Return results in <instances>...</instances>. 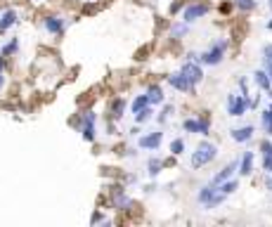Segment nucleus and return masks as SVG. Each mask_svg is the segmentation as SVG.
Returning <instances> with one entry per match:
<instances>
[{
    "mask_svg": "<svg viewBox=\"0 0 272 227\" xmlns=\"http://www.w3.org/2000/svg\"><path fill=\"white\" fill-rule=\"evenodd\" d=\"M83 2H97V0H83Z\"/></svg>",
    "mask_w": 272,
    "mask_h": 227,
    "instance_id": "nucleus-44",
    "label": "nucleus"
},
{
    "mask_svg": "<svg viewBox=\"0 0 272 227\" xmlns=\"http://www.w3.org/2000/svg\"><path fill=\"white\" fill-rule=\"evenodd\" d=\"M265 190L272 192V173H268V175H265Z\"/></svg>",
    "mask_w": 272,
    "mask_h": 227,
    "instance_id": "nucleus-37",
    "label": "nucleus"
},
{
    "mask_svg": "<svg viewBox=\"0 0 272 227\" xmlns=\"http://www.w3.org/2000/svg\"><path fill=\"white\" fill-rule=\"evenodd\" d=\"M19 52V38H9L5 45H0V55L2 57H12Z\"/></svg>",
    "mask_w": 272,
    "mask_h": 227,
    "instance_id": "nucleus-22",
    "label": "nucleus"
},
{
    "mask_svg": "<svg viewBox=\"0 0 272 227\" xmlns=\"http://www.w3.org/2000/svg\"><path fill=\"white\" fill-rule=\"evenodd\" d=\"M166 81H168V85H171L173 90H178V92H194V88H192V83L182 76L180 71H175V73H168L166 76Z\"/></svg>",
    "mask_w": 272,
    "mask_h": 227,
    "instance_id": "nucleus-13",
    "label": "nucleus"
},
{
    "mask_svg": "<svg viewBox=\"0 0 272 227\" xmlns=\"http://www.w3.org/2000/svg\"><path fill=\"white\" fill-rule=\"evenodd\" d=\"M268 95H270V100H272V88H270V90H268Z\"/></svg>",
    "mask_w": 272,
    "mask_h": 227,
    "instance_id": "nucleus-45",
    "label": "nucleus"
},
{
    "mask_svg": "<svg viewBox=\"0 0 272 227\" xmlns=\"http://www.w3.org/2000/svg\"><path fill=\"white\" fill-rule=\"evenodd\" d=\"M209 12H211L209 2H204V0H192V2H187V5L182 7V21L194 24V21H199V19L206 17Z\"/></svg>",
    "mask_w": 272,
    "mask_h": 227,
    "instance_id": "nucleus-6",
    "label": "nucleus"
},
{
    "mask_svg": "<svg viewBox=\"0 0 272 227\" xmlns=\"http://www.w3.org/2000/svg\"><path fill=\"white\" fill-rule=\"evenodd\" d=\"M190 33V24L187 21H175L171 26V38L173 40H182V38Z\"/></svg>",
    "mask_w": 272,
    "mask_h": 227,
    "instance_id": "nucleus-21",
    "label": "nucleus"
},
{
    "mask_svg": "<svg viewBox=\"0 0 272 227\" xmlns=\"http://www.w3.org/2000/svg\"><path fill=\"white\" fill-rule=\"evenodd\" d=\"M232 5L239 12H251V9H256V0H232Z\"/></svg>",
    "mask_w": 272,
    "mask_h": 227,
    "instance_id": "nucleus-28",
    "label": "nucleus"
},
{
    "mask_svg": "<svg viewBox=\"0 0 272 227\" xmlns=\"http://www.w3.org/2000/svg\"><path fill=\"white\" fill-rule=\"evenodd\" d=\"M254 83L258 85V90H263V92H268L272 88V81H270V76H268L265 69H256L254 71Z\"/></svg>",
    "mask_w": 272,
    "mask_h": 227,
    "instance_id": "nucleus-20",
    "label": "nucleus"
},
{
    "mask_svg": "<svg viewBox=\"0 0 272 227\" xmlns=\"http://www.w3.org/2000/svg\"><path fill=\"white\" fill-rule=\"evenodd\" d=\"M254 133H256L254 126H242V128L230 130V137L235 140L237 145H246V142H251V140H254Z\"/></svg>",
    "mask_w": 272,
    "mask_h": 227,
    "instance_id": "nucleus-16",
    "label": "nucleus"
},
{
    "mask_svg": "<svg viewBox=\"0 0 272 227\" xmlns=\"http://www.w3.org/2000/svg\"><path fill=\"white\" fill-rule=\"evenodd\" d=\"M258 149H261V156L263 159H272V140H261V145H258Z\"/></svg>",
    "mask_w": 272,
    "mask_h": 227,
    "instance_id": "nucleus-29",
    "label": "nucleus"
},
{
    "mask_svg": "<svg viewBox=\"0 0 272 227\" xmlns=\"http://www.w3.org/2000/svg\"><path fill=\"white\" fill-rule=\"evenodd\" d=\"M182 130L192 133V135H201L206 137L211 135V118L209 116H190L182 121Z\"/></svg>",
    "mask_w": 272,
    "mask_h": 227,
    "instance_id": "nucleus-8",
    "label": "nucleus"
},
{
    "mask_svg": "<svg viewBox=\"0 0 272 227\" xmlns=\"http://www.w3.org/2000/svg\"><path fill=\"white\" fill-rule=\"evenodd\" d=\"M163 142V130H152V133H145V135L137 137V147L142 152H156Z\"/></svg>",
    "mask_w": 272,
    "mask_h": 227,
    "instance_id": "nucleus-10",
    "label": "nucleus"
},
{
    "mask_svg": "<svg viewBox=\"0 0 272 227\" xmlns=\"http://www.w3.org/2000/svg\"><path fill=\"white\" fill-rule=\"evenodd\" d=\"M225 199H227V194H223V192L218 190V185H213V182L199 187V192H197V204H199L201 209H206V211L223 206Z\"/></svg>",
    "mask_w": 272,
    "mask_h": 227,
    "instance_id": "nucleus-3",
    "label": "nucleus"
},
{
    "mask_svg": "<svg viewBox=\"0 0 272 227\" xmlns=\"http://www.w3.org/2000/svg\"><path fill=\"white\" fill-rule=\"evenodd\" d=\"M218 190L223 192V194H227V197H230V194H235V192L239 190V182H237L235 178H230V180L220 182V185H218Z\"/></svg>",
    "mask_w": 272,
    "mask_h": 227,
    "instance_id": "nucleus-25",
    "label": "nucleus"
},
{
    "mask_svg": "<svg viewBox=\"0 0 272 227\" xmlns=\"http://www.w3.org/2000/svg\"><path fill=\"white\" fill-rule=\"evenodd\" d=\"M43 28L50 36H62L66 31V17H62V14H45L43 17Z\"/></svg>",
    "mask_w": 272,
    "mask_h": 227,
    "instance_id": "nucleus-11",
    "label": "nucleus"
},
{
    "mask_svg": "<svg viewBox=\"0 0 272 227\" xmlns=\"http://www.w3.org/2000/svg\"><path fill=\"white\" fill-rule=\"evenodd\" d=\"M168 149H171L173 156H182L185 154V149H187V145H185L182 137H175V140H171V147H168Z\"/></svg>",
    "mask_w": 272,
    "mask_h": 227,
    "instance_id": "nucleus-26",
    "label": "nucleus"
},
{
    "mask_svg": "<svg viewBox=\"0 0 272 227\" xmlns=\"http://www.w3.org/2000/svg\"><path fill=\"white\" fill-rule=\"evenodd\" d=\"M239 90H242V95L249 97V81L246 78H239Z\"/></svg>",
    "mask_w": 272,
    "mask_h": 227,
    "instance_id": "nucleus-32",
    "label": "nucleus"
},
{
    "mask_svg": "<svg viewBox=\"0 0 272 227\" xmlns=\"http://www.w3.org/2000/svg\"><path fill=\"white\" fill-rule=\"evenodd\" d=\"M263 130H265V133H268V137H272V121H270V123H268V126L263 128Z\"/></svg>",
    "mask_w": 272,
    "mask_h": 227,
    "instance_id": "nucleus-39",
    "label": "nucleus"
},
{
    "mask_svg": "<svg viewBox=\"0 0 272 227\" xmlns=\"http://www.w3.org/2000/svg\"><path fill=\"white\" fill-rule=\"evenodd\" d=\"M104 220H107V218L102 216V211H95V213L90 216V225H102Z\"/></svg>",
    "mask_w": 272,
    "mask_h": 227,
    "instance_id": "nucleus-30",
    "label": "nucleus"
},
{
    "mask_svg": "<svg viewBox=\"0 0 272 227\" xmlns=\"http://www.w3.org/2000/svg\"><path fill=\"white\" fill-rule=\"evenodd\" d=\"M76 128L81 130V135L85 142H95V140H97V114H95V109H83L81 114H78Z\"/></svg>",
    "mask_w": 272,
    "mask_h": 227,
    "instance_id": "nucleus-5",
    "label": "nucleus"
},
{
    "mask_svg": "<svg viewBox=\"0 0 272 227\" xmlns=\"http://www.w3.org/2000/svg\"><path fill=\"white\" fill-rule=\"evenodd\" d=\"M237 168H239V159L237 161H230L227 166H223L220 171L211 178V182L213 185H220V182H225V180H230V178H235V173H237Z\"/></svg>",
    "mask_w": 272,
    "mask_h": 227,
    "instance_id": "nucleus-15",
    "label": "nucleus"
},
{
    "mask_svg": "<svg viewBox=\"0 0 272 227\" xmlns=\"http://www.w3.org/2000/svg\"><path fill=\"white\" fill-rule=\"evenodd\" d=\"M265 28H268V31H272V19L268 21V24H265Z\"/></svg>",
    "mask_w": 272,
    "mask_h": 227,
    "instance_id": "nucleus-41",
    "label": "nucleus"
},
{
    "mask_svg": "<svg viewBox=\"0 0 272 227\" xmlns=\"http://www.w3.org/2000/svg\"><path fill=\"white\" fill-rule=\"evenodd\" d=\"M218 156V145L216 142H211V140H201L199 145L194 147V152L190 156V166L194 171H199L204 166H209L211 161H216Z\"/></svg>",
    "mask_w": 272,
    "mask_h": 227,
    "instance_id": "nucleus-2",
    "label": "nucleus"
},
{
    "mask_svg": "<svg viewBox=\"0 0 272 227\" xmlns=\"http://www.w3.org/2000/svg\"><path fill=\"white\" fill-rule=\"evenodd\" d=\"M31 2H47V0H31Z\"/></svg>",
    "mask_w": 272,
    "mask_h": 227,
    "instance_id": "nucleus-42",
    "label": "nucleus"
},
{
    "mask_svg": "<svg viewBox=\"0 0 272 227\" xmlns=\"http://www.w3.org/2000/svg\"><path fill=\"white\" fill-rule=\"evenodd\" d=\"M145 107H149L147 95H135V100L130 102V114H137V111H142Z\"/></svg>",
    "mask_w": 272,
    "mask_h": 227,
    "instance_id": "nucleus-24",
    "label": "nucleus"
},
{
    "mask_svg": "<svg viewBox=\"0 0 272 227\" xmlns=\"http://www.w3.org/2000/svg\"><path fill=\"white\" fill-rule=\"evenodd\" d=\"M270 121H272V104H270V107H268V109L263 111V114H261V123H263V128L268 126Z\"/></svg>",
    "mask_w": 272,
    "mask_h": 227,
    "instance_id": "nucleus-31",
    "label": "nucleus"
},
{
    "mask_svg": "<svg viewBox=\"0 0 272 227\" xmlns=\"http://www.w3.org/2000/svg\"><path fill=\"white\" fill-rule=\"evenodd\" d=\"M254 159H256L254 152H244V154H242V159H239V168H237L242 178H249V175L254 173Z\"/></svg>",
    "mask_w": 272,
    "mask_h": 227,
    "instance_id": "nucleus-18",
    "label": "nucleus"
},
{
    "mask_svg": "<svg viewBox=\"0 0 272 227\" xmlns=\"http://www.w3.org/2000/svg\"><path fill=\"white\" fill-rule=\"evenodd\" d=\"M263 69L268 71V76H270V81H272V62L270 59H263Z\"/></svg>",
    "mask_w": 272,
    "mask_h": 227,
    "instance_id": "nucleus-35",
    "label": "nucleus"
},
{
    "mask_svg": "<svg viewBox=\"0 0 272 227\" xmlns=\"http://www.w3.org/2000/svg\"><path fill=\"white\" fill-rule=\"evenodd\" d=\"M263 59H270V62H272V43L263 45Z\"/></svg>",
    "mask_w": 272,
    "mask_h": 227,
    "instance_id": "nucleus-33",
    "label": "nucleus"
},
{
    "mask_svg": "<svg viewBox=\"0 0 272 227\" xmlns=\"http://www.w3.org/2000/svg\"><path fill=\"white\" fill-rule=\"evenodd\" d=\"M268 7H270V9H272V0H268Z\"/></svg>",
    "mask_w": 272,
    "mask_h": 227,
    "instance_id": "nucleus-43",
    "label": "nucleus"
},
{
    "mask_svg": "<svg viewBox=\"0 0 272 227\" xmlns=\"http://www.w3.org/2000/svg\"><path fill=\"white\" fill-rule=\"evenodd\" d=\"M163 166H166V161H163L161 156H149V159H147V175H149V178H159L163 171Z\"/></svg>",
    "mask_w": 272,
    "mask_h": 227,
    "instance_id": "nucleus-19",
    "label": "nucleus"
},
{
    "mask_svg": "<svg viewBox=\"0 0 272 227\" xmlns=\"http://www.w3.org/2000/svg\"><path fill=\"white\" fill-rule=\"evenodd\" d=\"M263 171L272 173V159H263Z\"/></svg>",
    "mask_w": 272,
    "mask_h": 227,
    "instance_id": "nucleus-36",
    "label": "nucleus"
},
{
    "mask_svg": "<svg viewBox=\"0 0 272 227\" xmlns=\"http://www.w3.org/2000/svg\"><path fill=\"white\" fill-rule=\"evenodd\" d=\"M17 21H19V12L14 7L0 9V36H5L12 26H17Z\"/></svg>",
    "mask_w": 272,
    "mask_h": 227,
    "instance_id": "nucleus-12",
    "label": "nucleus"
},
{
    "mask_svg": "<svg viewBox=\"0 0 272 227\" xmlns=\"http://www.w3.org/2000/svg\"><path fill=\"white\" fill-rule=\"evenodd\" d=\"M145 95H147V100H149L152 107H161L163 102H166L163 88L159 85V83H149V85H147V90H145Z\"/></svg>",
    "mask_w": 272,
    "mask_h": 227,
    "instance_id": "nucleus-14",
    "label": "nucleus"
},
{
    "mask_svg": "<svg viewBox=\"0 0 272 227\" xmlns=\"http://www.w3.org/2000/svg\"><path fill=\"white\" fill-rule=\"evenodd\" d=\"M126 107L128 102L123 97H116V100L111 102V107H109V118H111V123H118L121 118L126 116Z\"/></svg>",
    "mask_w": 272,
    "mask_h": 227,
    "instance_id": "nucleus-17",
    "label": "nucleus"
},
{
    "mask_svg": "<svg viewBox=\"0 0 272 227\" xmlns=\"http://www.w3.org/2000/svg\"><path fill=\"white\" fill-rule=\"evenodd\" d=\"M182 7H185V2H182V0H175V2L171 5V14H175V12H180Z\"/></svg>",
    "mask_w": 272,
    "mask_h": 227,
    "instance_id": "nucleus-34",
    "label": "nucleus"
},
{
    "mask_svg": "<svg viewBox=\"0 0 272 227\" xmlns=\"http://www.w3.org/2000/svg\"><path fill=\"white\" fill-rule=\"evenodd\" d=\"M5 83H7V78H5V71H0V90L5 88Z\"/></svg>",
    "mask_w": 272,
    "mask_h": 227,
    "instance_id": "nucleus-38",
    "label": "nucleus"
},
{
    "mask_svg": "<svg viewBox=\"0 0 272 227\" xmlns=\"http://www.w3.org/2000/svg\"><path fill=\"white\" fill-rule=\"evenodd\" d=\"M109 201H111V209H114V211H123V213L135 206V201L128 197L126 185H114L111 192H109Z\"/></svg>",
    "mask_w": 272,
    "mask_h": 227,
    "instance_id": "nucleus-7",
    "label": "nucleus"
},
{
    "mask_svg": "<svg viewBox=\"0 0 272 227\" xmlns=\"http://www.w3.org/2000/svg\"><path fill=\"white\" fill-rule=\"evenodd\" d=\"M0 71H5V57L0 55Z\"/></svg>",
    "mask_w": 272,
    "mask_h": 227,
    "instance_id": "nucleus-40",
    "label": "nucleus"
},
{
    "mask_svg": "<svg viewBox=\"0 0 272 227\" xmlns=\"http://www.w3.org/2000/svg\"><path fill=\"white\" fill-rule=\"evenodd\" d=\"M254 107H258V97L256 100H251V97H246V95H237V92H230L227 95V116L232 118H239L244 116L249 109H254Z\"/></svg>",
    "mask_w": 272,
    "mask_h": 227,
    "instance_id": "nucleus-4",
    "label": "nucleus"
},
{
    "mask_svg": "<svg viewBox=\"0 0 272 227\" xmlns=\"http://www.w3.org/2000/svg\"><path fill=\"white\" fill-rule=\"evenodd\" d=\"M180 73L192 83V88H197V85L204 81V66H201L199 62H194V59H187V62H182Z\"/></svg>",
    "mask_w": 272,
    "mask_h": 227,
    "instance_id": "nucleus-9",
    "label": "nucleus"
},
{
    "mask_svg": "<svg viewBox=\"0 0 272 227\" xmlns=\"http://www.w3.org/2000/svg\"><path fill=\"white\" fill-rule=\"evenodd\" d=\"M133 118H135V123H137V126H145L147 121H152V118H154V107L149 104V107H145L142 111H137V114H133Z\"/></svg>",
    "mask_w": 272,
    "mask_h": 227,
    "instance_id": "nucleus-23",
    "label": "nucleus"
},
{
    "mask_svg": "<svg viewBox=\"0 0 272 227\" xmlns=\"http://www.w3.org/2000/svg\"><path fill=\"white\" fill-rule=\"evenodd\" d=\"M227 47H230V40H227V38H216L204 52H199V59H197V62H199L201 66H218V64H223V59H225Z\"/></svg>",
    "mask_w": 272,
    "mask_h": 227,
    "instance_id": "nucleus-1",
    "label": "nucleus"
},
{
    "mask_svg": "<svg viewBox=\"0 0 272 227\" xmlns=\"http://www.w3.org/2000/svg\"><path fill=\"white\" fill-rule=\"evenodd\" d=\"M173 111H175V107H173V104H166V102H163L161 104V111H159V116H156V121H159V123H166V121H168V118H171V114Z\"/></svg>",
    "mask_w": 272,
    "mask_h": 227,
    "instance_id": "nucleus-27",
    "label": "nucleus"
}]
</instances>
